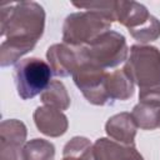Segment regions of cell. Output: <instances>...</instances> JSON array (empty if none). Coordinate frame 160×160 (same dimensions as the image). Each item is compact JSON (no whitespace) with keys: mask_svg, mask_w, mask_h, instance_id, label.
I'll use <instances>...</instances> for the list:
<instances>
[{"mask_svg":"<svg viewBox=\"0 0 160 160\" xmlns=\"http://www.w3.org/2000/svg\"><path fill=\"white\" fill-rule=\"evenodd\" d=\"M136 124L129 112H119L108 119L105 131L108 136L122 145H134L136 135Z\"/></svg>","mask_w":160,"mask_h":160,"instance_id":"obj_11","label":"cell"},{"mask_svg":"<svg viewBox=\"0 0 160 160\" xmlns=\"http://www.w3.org/2000/svg\"><path fill=\"white\" fill-rule=\"evenodd\" d=\"M131 116L138 128L142 130H154L160 126V105L139 102L134 106Z\"/></svg>","mask_w":160,"mask_h":160,"instance_id":"obj_13","label":"cell"},{"mask_svg":"<svg viewBox=\"0 0 160 160\" xmlns=\"http://www.w3.org/2000/svg\"><path fill=\"white\" fill-rule=\"evenodd\" d=\"M51 68L39 58H26L16 64L14 80L18 95L22 100H29L41 94L51 82Z\"/></svg>","mask_w":160,"mask_h":160,"instance_id":"obj_5","label":"cell"},{"mask_svg":"<svg viewBox=\"0 0 160 160\" xmlns=\"http://www.w3.org/2000/svg\"><path fill=\"white\" fill-rule=\"evenodd\" d=\"M121 160H144V158H142V155L136 150L135 145H131V146L128 149L126 154L124 155V158H122Z\"/></svg>","mask_w":160,"mask_h":160,"instance_id":"obj_16","label":"cell"},{"mask_svg":"<svg viewBox=\"0 0 160 160\" xmlns=\"http://www.w3.org/2000/svg\"><path fill=\"white\" fill-rule=\"evenodd\" d=\"M62 160H70V159H66V158H62Z\"/></svg>","mask_w":160,"mask_h":160,"instance_id":"obj_17","label":"cell"},{"mask_svg":"<svg viewBox=\"0 0 160 160\" xmlns=\"http://www.w3.org/2000/svg\"><path fill=\"white\" fill-rule=\"evenodd\" d=\"M45 29V10L36 1H20L1 6L0 66L14 65L30 52Z\"/></svg>","mask_w":160,"mask_h":160,"instance_id":"obj_1","label":"cell"},{"mask_svg":"<svg viewBox=\"0 0 160 160\" xmlns=\"http://www.w3.org/2000/svg\"><path fill=\"white\" fill-rule=\"evenodd\" d=\"M82 62H88L104 70L115 68L128 60L129 48L122 34L109 30L88 45L78 48Z\"/></svg>","mask_w":160,"mask_h":160,"instance_id":"obj_4","label":"cell"},{"mask_svg":"<svg viewBox=\"0 0 160 160\" xmlns=\"http://www.w3.org/2000/svg\"><path fill=\"white\" fill-rule=\"evenodd\" d=\"M46 59L52 74L60 78L72 75L82 64L79 49L65 42L51 45L46 51Z\"/></svg>","mask_w":160,"mask_h":160,"instance_id":"obj_8","label":"cell"},{"mask_svg":"<svg viewBox=\"0 0 160 160\" xmlns=\"http://www.w3.org/2000/svg\"><path fill=\"white\" fill-rule=\"evenodd\" d=\"M152 15L149 12L148 8L136 1H116L115 5V21L124 25L130 35L138 32L145 28Z\"/></svg>","mask_w":160,"mask_h":160,"instance_id":"obj_9","label":"cell"},{"mask_svg":"<svg viewBox=\"0 0 160 160\" xmlns=\"http://www.w3.org/2000/svg\"><path fill=\"white\" fill-rule=\"evenodd\" d=\"M25 160H54L55 146L45 139H32L24 145Z\"/></svg>","mask_w":160,"mask_h":160,"instance_id":"obj_15","label":"cell"},{"mask_svg":"<svg viewBox=\"0 0 160 160\" xmlns=\"http://www.w3.org/2000/svg\"><path fill=\"white\" fill-rule=\"evenodd\" d=\"M159 128H160V126H159Z\"/></svg>","mask_w":160,"mask_h":160,"instance_id":"obj_18","label":"cell"},{"mask_svg":"<svg viewBox=\"0 0 160 160\" xmlns=\"http://www.w3.org/2000/svg\"><path fill=\"white\" fill-rule=\"evenodd\" d=\"M109 72L95 65L82 62L72 74V79L84 98L92 105H111L106 91V79Z\"/></svg>","mask_w":160,"mask_h":160,"instance_id":"obj_6","label":"cell"},{"mask_svg":"<svg viewBox=\"0 0 160 160\" xmlns=\"http://www.w3.org/2000/svg\"><path fill=\"white\" fill-rule=\"evenodd\" d=\"M34 122L38 130L50 138H59L68 131L69 121L66 115L51 106H39L34 111Z\"/></svg>","mask_w":160,"mask_h":160,"instance_id":"obj_10","label":"cell"},{"mask_svg":"<svg viewBox=\"0 0 160 160\" xmlns=\"http://www.w3.org/2000/svg\"><path fill=\"white\" fill-rule=\"evenodd\" d=\"M28 130L22 121L6 119L0 124V160H25L24 145Z\"/></svg>","mask_w":160,"mask_h":160,"instance_id":"obj_7","label":"cell"},{"mask_svg":"<svg viewBox=\"0 0 160 160\" xmlns=\"http://www.w3.org/2000/svg\"><path fill=\"white\" fill-rule=\"evenodd\" d=\"M40 100L44 105L55 108L60 111L66 110L70 106V96L60 80H51L48 88L40 94Z\"/></svg>","mask_w":160,"mask_h":160,"instance_id":"obj_14","label":"cell"},{"mask_svg":"<svg viewBox=\"0 0 160 160\" xmlns=\"http://www.w3.org/2000/svg\"><path fill=\"white\" fill-rule=\"evenodd\" d=\"M139 86L140 102L160 105V50L152 45H132L124 66Z\"/></svg>","mask_w":160,"mask_h":160,"instance_id":"obj_2","label":"cell"},{"mask_svg":"<svg viewBox=\"0 0 160 160\" xmlns=\"http://www.w3.org/2000/svg\"><path fill=\"white\" fill-rule=\"evenodd\" d=\"M114 19L98 10L78 11L68 15L62 24V41L80 48L90 44L96 38L110 30Z\"/></svg>","mask_w":160,"mask_h":160,"instance_id":"obj_3","label":"cell"},{"mask_svg":"<svg viewBox=\"0 0 160 160\" xmlns=\"http://www.w3.org/2000/svg\"><path fill=\"white\" fill-rule=\"evenodd\" d=\"M134 88L135 84L129 78V75L125 72L124 69H119L112 72H109L106 79V91L111 104H114L115 100H120V101L129 100L134 95V90H135Z\"/></svg>","mask_w":160,"mask_h":160,"instance_id":"obj_12","label":"cell"}]
</instances>
